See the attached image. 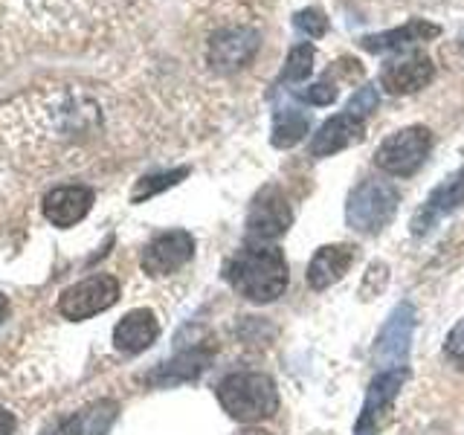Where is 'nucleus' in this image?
<instances>
[{
    "label": "nucleus",
    "mask_w": 464,
    "mask_h": 435,
    "mask_svg": "<svg viewBox=\"0 0 464 435\" xmlns=\"http://www.w3.org/2000/svg\"><path fill=\"white\" fill-rule=\"evenodd\" d=\"M224 279L246 302L270 304L287 290V261L273 244H246L227 261Z\"/></svg>",
    "instance_id": "obj_1"
},
{
    "label": "nucleus",
    "mask_w": 464,
    "mask_h": 435,
    "mask_svg": "<svg viewBox=\"0 0 464 435\" xmlns=\"http://www.w3.org/2000/svg\"><path fill=\"white\" fill-rule=\"evenodd\" d=\"M221 410L238 424H256L279 412V389L265 372H232L215 386Z\"/></svg>",
    "instance_id": "obj_2"
},
{
    "label": "nucleus",
    "mask_w": 464,
    "mask_h": 435,
    "mask_svg": "<svg viewBox=\"0 0 464 435\" xmlns=\"http://www.w3.org/2000/svg\"><path fill=\"white\" fill-rule=\"evenodd\" d=\"M401 192L389 180L366 178L360 180L345 203V224L360 236H377L383 232L398 212Z\"/></svg>",
    "instance_id": "obj_3"
},
{
    "label": "nucleus",
    "mask_w": 464,
    "mask_h": 435,
    "mask_svg": "<svg viewBox=\"0 0 464 435\" xmlns=\"http://www.w3.org/2000/svg\"><path fill=\"white\" fill-rule=\"evenodd\" d=\"M430 151H432V130L424 125H410L389 134L377 145L374 166L392 174V178H412L427 163Z\"/></svg>",
    "instance_id": "obj_4"
},
{
    "label": "nucleus",
    "mask_w": 464,
    "mask_h": 435,
    "mask_svg": "<svg viewBox=\"0 0 464 435\" xmlns=\"http://www.w3.org/2000/svg\"><path fill=\"white\" fill-rule=\"evenodd\" d=\"M120 299V282L108 273L87 276V279L70 285L62 296H58V314L72 323L91 319L102 311H108Z\"/></svg>",
    "instance_id": "obj_5"
},
{
    "label": "nucleus",
    "mask_w": 464,
    "mask_h": 435,
    "mask_svg": "<svg viewBox=\"0 0 464 435\" xmlns=\"http://www.w3.org/2000/svg\"><path fill=\"white\" fill-rule=\"evenodd\" d=\"M294 224V209L279 186H265L253 198L250 212H246V241L250 244H267L282 238Z\"/></svg>",
    "instance_id": "obj_6"
},
{
    "label": "nucleus",
    "mask_w": 464,
    "mask_h": 435,
    "mask_svg": "<svg viewBox=\"0 0 464 435\" xmlns=\"http://www.w3.org/2000/svg\"><path fill=\"white\" fill-rule=\"evenodd\" d=\"M418 325V311L412 302H401L395 304V311L389 314L383 323L381 334L374 340V362L383 369H401L410 360V348H412V334Z\"/></svg>",
    "instance_id": "obj_7"
},
{
    "label": "nucleus",
    "mask_w": 464,
    "mask_h": 435,
    "mask_svg": "<svg viewBox=\"0 0 464 435\" xmlns=\"http://www.w3.org/2000/svg\"><path fill=\"white\" fill-rule=\"evenodd\" d=\"M403 383H406L403 366L401 369H383L372 377V383L366 389V401H362V410L354 420V435H377L383 430Z\"/></svg>",
    "instance_id": "obj_8"
},
{
    "label": "nucleus",
    "mask_w": 464,
    "mask_h": 435,
    "mask_svg": "<svg viewBox=\"0 0 464 435\" xmlns=\"http://www.w3.org/2000/svg\"><path fill=\"white\" fill-rule=\"evenodd\" d=\"M195 256V238L192 232L186 229H169L154 236L149 244H145L140 265L142 270L151 276V279H160V276H171L183 270Z\"/></svg>",
    "instance_id": "obj_9"
},
{
    "label": "nucleus",
    "mask_w": 464,
    "mask_h": 435,
    "mask_svg": "<svg viewBox=\"0 0 464 435\" xmlns=\"http://www.w3.org/2000/svg\"><path fill=\"white\" fill-rule=\"evenodd\" d=\"M261 47V35L250 26H229V29H218L209 38V50L207 58L212 70L218 72H236L246 67L256 58Z\"/></svg>",
    "instance_id": "obj_10"
},
{
    "label": "nucleus",
    "mask_w": 464,
    "mask_h": 435,
    "mask_svg": "<svg viewBox=\"0 0 464 435\" xmlns=\"http://www.w3.org/2000/svg\"><path fill=\"white\" fill-rule=\"evenodd\" d=\"M461 203H464V166L456 169L453 174H450V178H444L430 192V198L415 209L412 224H410L412 236L415 238L427 236V232H432L435 227H439L441 218H447L450 212H456Z\"/></svg>",
    "instance_id": "obj_11"
},
{
    "label": "nucleus",
    "mask_w": 464,
    "mask_h": 435,
    "mask_svg": "<svg viewBox=\"0 0 464 435\" xmlns=\"http://www.w3.org/2000/svg\"><path fill=\"white\" fill-rule=\"evenodd\" d=\"M357 261V246L354 244H325L319 246L314 253L311 265H308V273H304V279H308V287L311 290H328L331 285H337L340 279H345V273L352 270V265Z\"/></svg>",
    "instance_id": "obj_12"
},
{
    "label": "nucleus",
    "mask_w": 464,
    "mask_h": 435,
    "mask_svg": "<svg viewBox=\"0 0 464 435\" xmlns=\"http://www.w3.org/2000/svg\"><path fill=\"white\" fill-rule=\"evenodd\" d=\"M91 207H93V188L58 186L44 198V218H47L53 227L67 229V227H76L82 218L91 212Z\"/></svg>",
    "instance_id": "obj_13"
},
{
    "label": "nucleus",
    "mask_w": 464,
    "mask_h": 435,
    "mask_svg": "<svg viewBox=\"0 0 464 435\" xmlns=\"http://www.w3.org/2000/svg\"><path fill=\"white\" fill-rule=\"evenodd\" d=\"M362 134H366V125H362V120H357V116L352 113H337L331 116V120H325L323 125H319V130L311 137V157L323 160V157H334L345 151L348 145H354L362 140Z\"/></svg>",
    "instance_id": "obj_14"
},
{
    "label": "nucleus",
    "mask_w": 464,
    "mask_h": 435,
    "mask_svg": "<svg viewBox=\"0 0 464 435\" xmlns=\"http://www.w3.org/2000/svg\"><path fill=\"white\" fill-rule=\"evenodd\" d=\"M212 362V348L209 345H195L188 352H180L178 357H171L163 366H157L145 383H151L157 389H166V386H180L188 381H198V377L209 369Z\"/></svg>",
    "instance_id": "obj_15"
},
{
    "label": "nucleus",
    "mask_w": 464,
    "mask_h": 435,
    "mask_svg": "<svg viewBox=\"0 0 464 435\" xmlns=\"http://www.w3.org/2000/svg\"><path fill=\"white\" fill-rule=\"evenodd\" d=\"M160 337V323L154 311L137 308L128 311L113 328V348L122 354H140L145 348H151Z\"/></svg>",
    "instance_id": "obj_16"
},
{
    "label": "nucleus",
    "mask_w": 464,
    "mask_h": 435,
    "mask_svg": "<svg viewBox=\"0 0 464 435\" xmlns=\"http://www.w3.org/2000/svg\"><path fill=\"white\" fill-rule=\"evenodd\" d=\"M435 79V64L427 55H410L401 62H389L381 72V84L392 96L415 93L420 87H427Z\"/></svg>",
    "instance_id": "obj_17"
},
{
    "label": "nucleus",
    "mask_w": 464,
    "mask_h": 435,
    "mask_svg": "<svg viewBox=\"0 0 464 435\" xmlns=\"http://www.w3.org/2000/svg\"><path fill=\"white\" fill-rule=\"evenodd\" d=\"M116 415H120L116 401H96L76 415L58 420L55 427L44 430V435H108Z\"/></svg>",
    "instance_id": "obj_18"
},
{
    "label": "nucleus",
    "mask_w": 464,
    "mask_h": 435,
    "mask_svg": "<svg viewBox=\"0 0 464 435\" xmlns=\"http://www.w3.org/2000/svg\"><path fill=\"white\" fill-rule=\"evenodd\" d=\"M439 33H441V29L435 24H430V21H410V24H403L398 29H389V33L360 38V47L369 50V53H389V50H403V47H412V44L430 41Z\"/></svg>",
    "instance_id": "obj_19"
},
{
    "label": "nucleus",
    "mask_w": 464,
    "mask_h": 435,
    "mask_svg": "<svg viewBox=\"0 0 464 435\" xmlns=\"http://www.w3.org/2000/svg\"><path fill=\"white\" fill-rule=\"evenodd\" d=\"M308 128H311V116L299 111V108H282L276 111L273 116V137L270 142L276 145V149H294V145H299L304 137H308Z\"/></svg>",
    "instance_id": "obj_20"
},
{
    "label": "nucleus",
    "mask_w": 464,
    "mask_h": 435,
    "mask_svg": "<svg viewBox=\"0 0 464 435\" xmlns=\"http://www.w3.org/2000/svg\"><path fill=\"white\" fill-rule=\"evenodd\" d=\"M183 178H188V169L180 166V169H171V171H160V174H149V178H142L137 186H134V192H130V200L134 203H142V200H149L160 192H166V188L171 186H178Z\"/></svg>",
    "instance_id": "obj_21"
},
{
    "label": "nucleus",
    "mask_w": 464,
    "mask_h": 435,
    "mask_svg": "<svg viewBox=\"0 0 464 435\" xmlns=\"http://www.w3.org/2000/svg\"><path fill=\"white\" fill-rule=\"evenodd\" d=\"M311 70H314V47L304 41V44H296V47L287 53V62L282 67L279 82H285V84L304 82L311 76Z\"/></svg>",
    "instance_id": "obj_22"
},
{
    "label": "nucleus",
    "mask_w": 464,
    "mask_h": 435,
    "mask_svg": "<svg viewBox=\"0 0 464 435\" xmlns=\"http://www.w3.org/2000/svg\"><path fill=\"white\" fill-rule=\"evenodd\" d=\"M294 26L308 38H323L328 33V18H325L323 9L311 6V9H302V12L294 14Z\"/></svg>",
    "instance_id": "obj_23"
},
{
    "label": "nucleus",
    "mask_w": 464,
    "mask_h": 435,
    "mask_svg": "<svg viewBox=\"0 0 464 435\" xmlns=\"http://www.w3.org/2000/svg\"><path fill=\"white\" fill-rule=\"evenodd\" d=\"M386 285H389V267L383 265V261H372L369 270H366V279H362V285H360V296L372 299L377 294H383Z\"/></svg>",
    "instance_id": "obj_24"
},
{
    "label": "nucleus",
    "mask_w": 464,
    "mask_h": 435,
    "mask_svg": "<svg viewBox=\"0 0 464 435\" xmlns=\"http://www.w3.org/2000/svg\"><path fill=\"white\" fill-rule=\"evenodd\" d=\"M337 82L331 79V72H325L323 79H319L316 84H311L308 91H302L299 99H304L308 105H331L334 99H337Z\"/></svg>",
    "instance_id": "obj_25"
},
{
    "label": "nucleus",
    "mask_w": 464,
    "mask_h": 435,
    "mask_svg": "<svg viewBox=\"0 0 464 435\" xmlns=\"http://www.w3.org/2000/svg\"><path fill=\"white\" fill-rule=\"evenodd\" d=\"M444 357L450 366L464 372V319H459V323L450 328L447 340H444Z\"/></svg>",
    "instance_id": "obj_26"
},
{
    "label": "nucleus",
    "mask_w": 464,
    "mask_h": 435,
    "mask_svg": "<svg viewBox=\"0 0 464 435\" xmlns=\"http://www.w3.org/2000/svg\"><path fill=\"white\" fill-rule=\"evenodd\" d=\"M377 102H381V96H377V87L366 84V87H360L352 99H348L345 113H352V116H357V120H362V116H369V113L377 111Z\"/></svg>",
    "instance_id": "obj_27"
},
{
    "label": "nucleus",
    "mask_w": 464,
    "mask_h": 435,
    "mask_svg": "<svg viewBox=\"0 0 464 435\" xmlns=\"http://www.w3.org/2000/svg\"><path fill=\"white\" fill-rule=\"evenodd\" d=\"M14 432V415L0 410V435H12Z\"/></svg>",
    "instance_id": "obj_28"
},
{
    "label": "nucleus",
    "mask_w": 464,
    "mask_h": 435,
    "mask_svg": "<svg viewBox=\"0 0 464 435\" xmlns=\"http://www.w3.org/2000/svg\"><path fill=\"white\" fill-rule=\"evenodd\" d=\"M236 435H273V432L261 430V427H244V430H238Z\"/></svg>",
    "instance_id": "obj_29"
},
{
    "label": "nucleus",
    "mask_w": 464,
    "mask_h": 435,
    "mask_svg": "<svg viewBox=\"0 0 464 435\" xmlns=\"http://www.w3.org/2000/svg\"><path fill=\"white\" fill-rule=\"evenodd\" d=\"M334 67H337V70H343V67H345V58H340V62L334 64ZM345 76H360V67H352V70H345Z\"/></svg>",
    "instance_id": "obj_30"
},
{
    "label": "nucleus",
    "mask_w": 464,
    "mask_h": 435,
    "mask_svg": "<svg viewBox=\"0 0 464 435\" xmlns=\"http://www.w3.org/2000/svg\"><path fill=\"white\" fill-rule=\"evenodd\" d=\"M6 314H9V302H6V296L0 294V323L6 319Z\"/></svg>",
    "instance_id": "obj_31"
}]
</instances>
